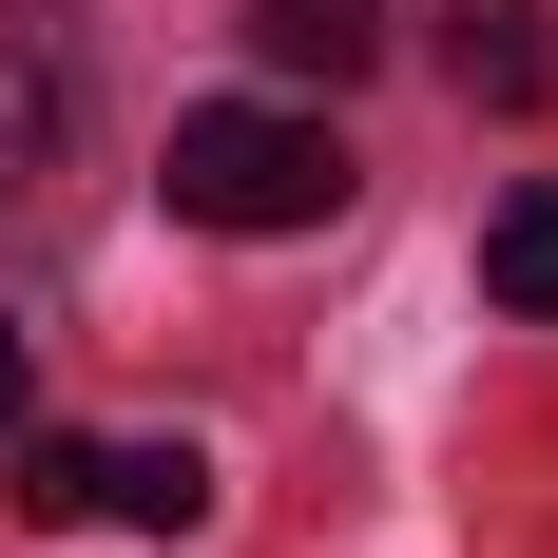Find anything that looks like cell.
<instances>
[{
  "mask_svg": "<svg viewBox=\"0 0 558 558\" xmlns=\"http://www.w3.org/2000/svg\"><path fill=\"white\" fill-rule=\"evenodd\" d=\"M539 77H558V39H539V0H462V97H539Z\"/></svg>",
  "mask_w": 558,
  "mask_h": 558,
  "instance_id": "8992f818",
  "label": "cell"
},
{
  "mask_svg": "<svg viewBox=\"0 0 558 558\" xmlns=\"http://www.w3.org/2000/svg\"><path fill=\"white\" fill-rule=\"evenodd\" d=\"M366 39H386L366 0H251V58L270 77H366Z\"/></svg>",
  "mask_w": 558,
  "mask_h": 558,
  "instance_id": "277c9868",
  "label": "cell"
},
{
  "mask_svg": "<svg viewBox=\"0 0 558 558\" xmlns=\"http://www.w3.org/2000/svg\"><path fill=\"white\" fill-rule=\"evenodd\" d=\"M0 482H20V520H97V444H58V424H20Z\"/></svg>",
  "mask_w": 558,
  "mask_h": 558,
  "instance_id": "52a82bcc",
  "label": "cell"
},
{
  "mask_svg": "<svg viewBox=\"0 0 558 558\" xmlns=\"http://www.w3.org/2000/svg\"><path fill=\"white\" fill-rule=\"evenodd\" d=\"M58 135H77V77H58V39L0 0V193H39V173H58Z\"/></svg>",
  "mask_w": 558,
  "mask_h": 558,
  "instance_id": "7a4b0ae2",
  "label": "cell"
},
{
  "mask_svg": "<svg viewBox=\"0 0 558 558\" xmlns=\"http://www.w3.org/2000/svg\"><path fill=\"white\" fill-rule=\"evenodd\" d=\"M173 213L193 231H328L347 213V135L289 116V97H213V116H173Z\"/></svg>",
  "mask_w": 558,
  "mask_h": 558,
  "instance_id": "6da1fadb",
  "label": "cell"
},
{
  "mask_svg": "<svg viewBox=\"0 0 558 558\" xmlns=\"http://www.w3.org/2000/svg\"><path fill=\"white\" fill-rule=\"evenodd\" d=\"M97 520H135V539H193V520H213V462H193V444H97Z\"/></svg>",
  "mask_w": 558,
  "mask_h": 558,
  "instance_id": "3957f363",
  "label": "cell"
},
{
  "mask_svg": "<svg viewBox=\"0 0 558 558\" xmlns=\"http://www.w3.org/2000/svg\"><path fill=\"white\" fill-rule=\"evenodd\" d=\"M482 289H501L520 328H558V193H501L482 213Z\"/></svg>",
  "mask_w": 558,
  "mask_h": 558,
  "instance_id": "5b68a950",
  "label": "cell"
},
{
  "mask_svg": "<svg viewBox=\"0 0 558 558\" xmlns=\"http://www.w3.org/2000/svg\"><path fill=\"white\" fill-rule=\"evenodd\" d=\"M39 424V347H20V308H0V444Z\"/></svg>",
  "mask_w": 558,
  "mask_h": 558,
  "instance_id": "ba28073f",
  "label": "cell"
}]
</instances>
